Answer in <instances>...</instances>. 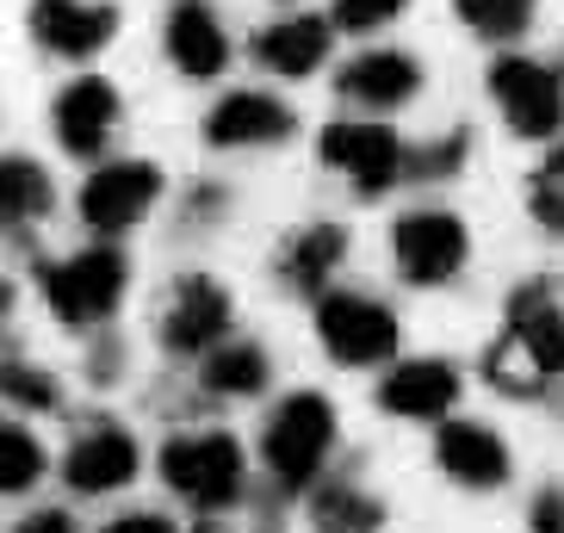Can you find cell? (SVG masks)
<instances>
[{"mask_svg":"<svg viewBox=\"0 0 564 533\" xmlns=\"http://www.w3.org/2000/svg\"><path fill=\"white\" fill-rule=\"evenodd\" d=\"M410 0H335V32H379L384 19H398Z\"/></svg>","mask_w":564,"mask_h":533,"instance_id":"cell-27","label":"cell"},{"mask_svg":"<svg viewBox=\"0 0 564 533\" xmlns=\"http://www.w3.org/2000/svg\"><path fill=\"white\" fill-rule=\"evenodd\" d=\"M341 94L360 106H410L422 94V63L410 51H366L341 68Z\"/></svg>","mask_w":564,"mask_h":533,"instance_id":"cell-17","label":"cell"},{"mask_svg":"<svg viewBox=\"0 0 564 533\" xmlns=\"http://www.w3.org/2000/svg\"><path fill=\"white\" fill-rule=\"evenodd\" d=\"M37 285H44V304H51L63 323H75V329H82V323H100V317H112L118 298H124V254L94 242V249L44 266Z\"/></svg>","mask_w":564,"mask_h":533,"instance_id":"cell-3","label":"cell"},{"mask_svg":"<svg viewBox=\"0 0 564 533\" xmlns=\"http://www.w3.org/2000/svg\"><path fill=\"white\" fill-rule=\"evenodd\" d=\"M546 533H564V527H546Z\"/></svg>","mask_w":564,"mask_h":533,"instance_id":"cell-31","label":"cell"},{"mask_svg":"<svg viewBox=\"0 0 564 533\" xmlns=\"http://www.w3.org/2000/svg\"><path fill=\"white\" fill-rule=\"evenodd\" d=\"M329 447H335V403L323 391H292L261 434V459L285 490H304L323 471Z\"/></svg>","mask_w":564,"mask_h":533,"instance_id":"cell-1","label":"cell"},{"mask_svg":"<svg viewBox=\"0 0 564 533\" xmlns=\"http://www.w3.org/2000/svg\"><path fill=\"white\" fill-rule=\"evenodd\" d=\"M162 483L174 497H186L193 509H230L242 497V447L217 428H193L174 434L162 447Z\"/></svg>","mask_w":564,"mask_h":533,"instance_id":"cell-2","label":"cell"},{"mask_svg":"<svg viewBox=\"0 0 564 533\" xmlns=\"http://www.w3.org/2000/svg\"><path fill=\"white\" fill-rule=\"evenodd\" d=\"M224 335H230V292L205 273H186L162 317V341L174 353H217Z\"/></svg>","mask_w":564,"mask_h":533,"instance_id":"cell-11","label":"cell"},{"mask_svg":"<svg viewBox=\"0 0 564 533\" xmlns=\"http://www.w3.org/2000/svg\"><path fill=\"white\" fill-rule=\"evenodd\" d=\"M459 7V19L471 25L478 37H521L528 32V19H533V0H453Z\"/></svg>","mask_w":564,"mask_h":533,"instance_id":"cell-25","label":"cell"},{"mask_svg":"<svg viewBox=\"0 0 564 533\" xmlns=\"http://www.w3.org/2000/svg\"><path fill=\"white\" fill-rule=\"evenodd\" d=\"M509 341L528 353L540 372H564V311L552 292H521L509 311Z\"/></svg>","mask_w":564,"mask_h":533,"instance_id":"cell-19","label":"cell"},{"mask_svg":"<svg viewBox=\"0 0 564 533\" xmlns=\"http://www.w3.org/2000/svg\"><path fill=\"white\" fill-rule=\"evenodd\" d=\"M329 44H335V19L292 13V19H273V25H267L261 44H254V56H261L273 75H285V81H304V75L323 68Z\"/></svg>","mask_w":564,"mask_h":533,"instance_id":"cell-16","label":"cell"},{"mask_svg":"<svg viewBox=\"0 0 564 533\" xmlns=\"http://www.w3.org/2000/svg\"><path fill=\"white\" fill-rule=\"evenodd\" d=\"M162 199V167L155 162H100L82 181V224L94 236H118L131 230L137 217Z\"/></svg>","mask_w":564,"mask_h":533,"instance_id":"cell-8","label":"cell"},{"mask_svg":"<svg viewBox=\"0 0 564 533\" xmlns=\"http://www.w3.org/2000/svg\"><path fill=\"white\" fill-rule=\"evenodd\" d=\"M384 509L360 490H323L316 497V533H379Z\"/></svg>","mask_w":564,"mask_h":533,"instance_id":"cell-23","label":"cell"},{"mask_svg":"<svg viewBox=\"0 0 564 533\" xmlns=\"http://www.w3.org/2000/svg\"><path fill=\"white\" fill-rule=\"evenodd\" d=\"M316 335H323V348L341 367H379V360H398V348H403L398 317L379 298H366V292H323Z\"/></svg>","mask_w":564,"mask_h":533,"instance_id":"cell-4","label":"cell"},{"mask_svg":"<svg viewBox=\"0 0 564 533\" xmlns=\"http://www.w3.org/2000/svg\"><path fill=\"white\" fill-rule=\"evenodd\" d=\"M0 391H7V403H13V410H25V403H44V410H51L56 398H63V391H56V379H37L32 367H7V379H0Z\"/></svg>","mask_w":564,"mask_h":533,"instance_id":"cell-28","label":"cell"},{"mask_svg":"<svg viewBox=\"0 0 564 533\" xmlns=\"http://www.w3.org/2000/svg\"><path fill=\"white\" fill-rule=\"evenodd\" d=\"M434 459L453 483H471V490L509 483V440L497 428H478V422H447L434 434Z\"/></svg>","mask_w":564,"mask_h":533,"instance_id":"cell-15","label":"cell"},{"mask_svg":"<svg viewBox=\"0 0 564 533\" xmlns=\"http://www.w3.org/2000/svg\"><path fill=\"white\" fill-rule=\"evenodd\" d=\"M490 100L502 106L514 137L546 143V137L564 131V75L533 63V56H497L490 63Z\"/></svg>","mask_w":564,"mask_h":533,"instance_id":"cell-5","label":"cell"},{"mask_svg":"<svg viewBox=\"0 0 564 533\" xmlns=\"http://www.w3.org/2000/svg\"><path fill=\"white\" fill-rule=\"evenodd\" d=\"M459 403V367L453 360H398V367L379 379V410L384 416H403V422H441Z\"/></svg>","mask_w":564,"mask_h":533,"instance_id":"cell-10","label":"cell"},{"mask_svg":"<svg viewBox=\"0 0 564 533\" xmlns=\"http://www.w3.org/2000/svg\"><path fill=\"white\" fill-rule=\"evenodd\" d=\"M118 32L112 7H94V0H32V37L56 56H100Z\"/></svg>","mask_w":564,"mask_h":533,"instance_id":"cell-14","label":"cell"},{"mask_svg":"<svg viewBox=\"0 0 564 533\" xmlns=\"http://www.w3.org/2000/svg\"><path fill=\"white\" fill-rule=\"evenodd\" d=\"M0 186H7V224H32V217L51 211V181H44V167L32 162V155H7V167H0Z\"/></svg>","mask_w":564,"mask_h":533,"instance_id":"cell-22","label":"cell"},{"mask_svg":"<svg viewBox=\"0 0 564 533\" xmlns=\"http://www.w3.org/2000/svg\"><path fill=\"white\" fill-rule=\"evenodd\" d=\"M205 384H212L217 398H254L267 384V353L254 341H230V348H217L205 360Z\"/></svg>","mask_w":564,"mask_h":533,"instance_id":"cell-21","label":"cell"},{"mask_svg":"<svg viewBox=\"0 0 564 533\" xmlns=\"http://www.w3.org/2000/svg\"><path fill=\"white\" fill-rule=\"evenodd\" d=\"M37 471H44V447H37L19 422H7V428H0V490L19 497V490L37 483Z\"/></svg>","mask_w":564,"mask_h":533,"instance_id":"cell-24","label":"cell"},{"mask_svg":"<svg viewBox=\"0 0 564 533\" xmlns=\"http://www.w3.org/2000/svg\"><path fill=\"white\" fill-rule=\"evenodd\" d=\"M316 150H323V162H329L335 174L360 181L366 193H384L391 181L410 174V150H403L398 131L379 124V118H335V124H323Z\"/></svg>","mask_w":564,"mask_h":533,"instance_id":"cell-6","label":"cell"},{"mask_svg":"<svg viewBox=\"0 0 564 533\" xmlns=\"http://www.w3.org/2000/svg\"><path fill=\"white\" fill-rule=\"evenodd\" d=\"M100 533H174V521H167V515H150V509H137V515H118V521H106Z\"/></svg>","mask_w":564,"mask_h":533,"instance_id":"cell-29","label":"cell"},{"mask_svg":"<svg viewBox=\"0 0 564 533\" xmlns=\"http://www.w3.org/2000/svg\"><path fill=\"white\" fill-rule=\"evenodd\" d=\"M341 254H348V230L341 224H304L280 254V280L292 292H323L329 273L341 266Z\"/></svg>","mask_w":564,"mask_h":533,"instance_id":"cell-20","label":"cell"},{"mask_svg":"<svg viewBox=\"0 0 564 533\" xmlns=\"http://www.w3.org/2000/svg\"><path fill=\"white\" fill-rule=\"evenodd\" d=\"M528 211L540 217V230L564 236V143L528 174Z\"/></svg>","mask_w":564,"mask_h":533,"instance_id":"cell-26","label":"cell"},{"mask_svg":"<svg viewBox=\"0 0 564 533\" xmlns=\"http://www.w3.org/2000/svg\"><path fill=\"white\" fill-rule=\"evenodd\" d=\"M471 254V236L453 211H403L391 224V261L410 285H441L453 280Z\"/></svg>","mask_w":564,"mask_h":533,"instance_id":"cell-7","label":"cell"},{"mask_svg":"<svg viewBox=\"0 0 564 533\" xmlns=\"http://www.w3.org/2000/svg\"><path fill=\"white\" fill-rule=\"evenodd\" d=\"M167 56H174L181 75H199V81L224 68L230 37H224V25H217V13L205 0H181V7L167 13Z\"/></svg>","mask_w":564,"mask_h":533,"instance_id":"cell-18","label":"cell"},{"mask_svg":"<svg viewBox=\"0 0 564 533\" xmlns=\"http://www.w3.org/2000/svg\"><path fill=\"white\" fill-rule=\"evenodd\" d=\"M13 533H75V521H68L63 509H37V515H25Z\"/></svg>","mask_w":564,"mask_h":533,"instance_id":"cell-30","label":"cell"},{"mask_svg":"<svg viewBox=\"0 0 564 533\" xmlns=\"http://www.w3.org/2000/svg\"><path fill=\"white\" fill-rule=\"evenodd\" d=\"M51 124H56V143H63L68 155H87V162L106 155V143H112V131H118V87L106 81V75L68 81L51 106Z\"/></svg>","mask_w":564,"mask_h":533,"instance_id":"cell-9","label":"cell"},{"mask_svg":"<svg viewBox=\"0 0 564 533\" xmlns=\"http://www.w3.org/2000/svg\"><path fill=\"white\" fill-rule=\"evenodd\" d=\"M137 466H143V453H137V440L124 428H87L75 447L63 453V478L68 490H82V497H112V490H124V483L137 478Z\"/></svg>","mask_w":564,"mask_h":533,"instance_id":"cell-12","label":"cell"},{"mask_svg":"<svg viewBox=\"0 0 564 533\" xmlns=\"http://www.w3.org/2000/svg\"><path fill=\"white\" fill-rule=\"evenodd\" d=\"M205 137H212L217 150H261V143H280V137H292V106L261 94V87H236V94H224V100L212 106Z\"/></svg>","mask_w":564,"mask_h":533,"instance_id":"cell-13","label":"cell"}]
</instances>
